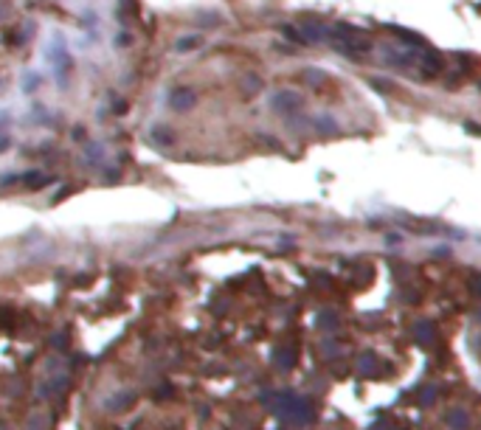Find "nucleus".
Instances as JSON below:
<instances>
[{
    "mask_svg": "<svg viewBox=\"0 0 481 430\" xmlns=\"http://www.w3.org/2000/svg\"><path fill=\"white\" fill-rule=\"evenodd\" d=\"M327 42H330L335 51H341L343 57H352V59L371 51L369 34L363 31V28H357V26H349V23H335V26L330 28Z\"/></svg>",
    "mask_w": 481,
    "mask_h": 430,
    "instance_id": "obj_1",
    "label": "nucleus"
},
{
    "mask_svg": "<svg viewBox=\"0 0 481 430\" xmlns=\"http://www.w3.org/2000/svg\"><path fill=\"white\" fill-rule=\"evenodd\" d=\"M197 45H203V37H197V34H191V37H183V39H178V51H191V48H197Z\"/></svg>",
    "mask_w": 481,
    "mask_h": 430,
    "instance_id": "obj_2",
    "label": "nucleus"
}]
</instances>
